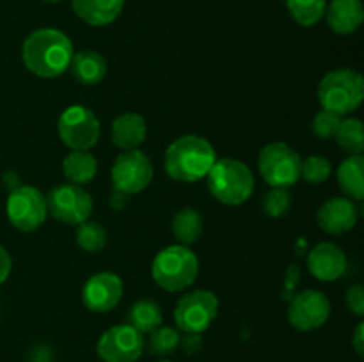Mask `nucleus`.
<instances>
[{
	"label": "nucleus",
	"instance_id": "1",
	"mask_svg": "<svg viewBox=\"0 0 364 362\" xmlns=\"http://www.w3.org/2000/svg\"><path fill=\"white\" fill-rule=\"evenodd\" d=\"M71 39L59 28H38L21 45V60L32 75L55 78L70 67L73 57Z\"/></svg>",
	"mask_w": 364,
	"mask_h": 362
},
{
	"label": "nucleus",
	"instance_id": "2",
	"mask_svg": "<svg viewBox=\"0 0 364 362\" xmlns=\"http://www.w3.org/2000/svg\"><path fill=\"white\" fill-rule=\"evenodd\" d=\"M217 155L213 146L199 135H183L171 142L164 155V169L171 180L196 183L208 176Z\"/></svg>",
	"mask_w": 364,
	"mask_h": 362
},
{
	"label": "nucleus",
	"instance_id": "3",
	"mask_svg": "<svg viewBox=\"0 0 364 362\" xmlns=\"http://www.w3.org/2000/svg\"><path fill=\"white\" fill-rule=\"evenodd\" d=\"M318 103L323 110L343 117L361 106L364 99V78L352 67H336L320 80Z\"/></svg>",
	"mask_w": 364,
	"mask_h": 362
},
{
	"label": "nucleus",
	"instance_id": "4",
	"mask_svg": "<svg viewBox=\"0 0 364 362\" xmlns=\"http://www.w3.org/2000/svg\"><path fill=\"white\" fill-rule=\"evenodd\" d=\"M199 273V259L185 245H169L155 256L151 277L162 290L178 293L194 284Z\"/></svg>",
	"mask_w": 364,
	"mask_h": 362
},
{
	"label": "nucleus",
	"instance_id": "5",
	"mask_svg": "<svg viewBox=\"0 0 364 362\" xmlns=\"http://www.w3.org/2000/svg\"><path fill=\"white\" fill-rule=\"evenodd\" d=\"M206 180L213 199L226 206L244 204L255 192V176L240 160H215Z\"/></svg>",
	"mask_w": 364,
	"mask_h": 362
},
{
	"label": "nucleus",
	"instance_id": "6",
	"mask_svg": "<svg viewBox=\"0 0 364 362\" xmlns=\"http://www.w3.org/2000/svg\"><path fill=\"white\" fill-rule=\"evenodd\" d=\"M301 156L287 142H270L259 151L258 169L272 188H288L301 180Z\"/></svg>",
	"mask_w": 364,
	"mask_h": 362
},
{
	"label": "nucleus",
	"instance_id": "7",
	"mask_svg": "<svg viewBox=\"0 0 364 362\" xmlns=\"http://www.w3.org/2000/svg\"><path fill=\"white\" fill-rule=\"evenodd\" d=\"M57 131L60 142L71 151H89L98 144L102 126L91 109L84 105H71L59 116Z\"/></svg>",
	"mask_w": 364,
	"mask_h": 362
},
{
	"label": "nucleus",
	"instance_id": "8",
	"mask_svg": "<svg viewBox=\"0 0 364 362\" xmlns=\"http://www.w3.org/2000/svg\"><path fill=\"white\" fill-rule=\"evenodd\" d=\"M6 213L13 227L23 233H32L39 229L48 216L46 195L31 185L14 188L7 197Z\"/></svg>",
	"mask_w": 364,
	"mask_h": 362
},
{
	"label": "nucleus",
	"instance_id": "9",
	"mask_svg": "<svg viewBox=\"0 0 364 362\" xmlns=\"http://www.w3.org/2000/svg\"><path fill=\"white\" fill-rule=\"evenodd\" d=\"M219 312V300L212 291L194 290L185 293L174 307V323L185 334H203Z\"/></svg>",
	"mask_w": 364,
	"mask_h": 362
},
{
	"label": "nucleus",
	"instance_id": "10",
	"mask_svg": "<svg viewBox=\"0 0 364 362\" xmlns=\"http://www.w3.org/2000/svg\"><path fill=\"white\" fill-rule=\"evenodd\" d=\"M48 213L55 220L70 226L89 220L92 213V197L84 187L73 183H63L53 187L46 195Z\"/></svg>",
	"mask_w": 364,
	"mask_h": 362
},
{
	"label": "nucleus",
	"instance_id": "11",
	"mask_svg": "<svg viewBox=\"0 0 364 362\" xmlns=\"http://www.w3.org/2000/svg\"><path fill=\"white\" fill-rule=\"evenodd\" d=\"M153 174H155V169H153L151 158L141 149H130L117 155L110 176H112L114 190L135 195L148 188Z\"/></svg>",
	"mask_w": 364,
	"mask_h": 362
},
{
	"label": "nucleus",
	"instance_id": "12",
	"mask_svg": "<svg viewBox=\"0 0 364 362\" xmlns=\"http://www.w3.org/2000/svg\"><path fill=\"white\" fill-rule=\"evenodd\" d=\"M96 351L103 362H137L144 353V337L132 325H114L102 334Z\"/></svg>",
	"mask_w": 364,
	"mask_h": 362
},
{
	"label": "nucleus",
	"instance_id": "13",
	"mask_svg": "<svg viewBox=\"0 0 364 362\" xmlns=\"http://www.w3.org/2000/svg\"><path fill=\"white\" fill-rule=\"evenodd\" d=\"M331 316V302L318 290H304L294 295L288 305V322L299 332H311L326 325Z\"/></svg>",
	"mask_w": 364,
	"mask_h": 362
},
{
	"label": "nucleus",
	"instance_id": "14",
	"mask_svg": "<svg viewBox=\"0 0 364 362\" xmlns=\"http://www.w3.org/2000/svg\"><path fill=\"white\" fill-rule=\"evenodd\" d=\"M123 280L112 272H100L89 277L82 287V302L91 312H110L123 298Z\"/></svg>",
	"mask_w": 364,
	"mask_h": 362
},
{
	"label": "nucleus",
	"instance_id": "15",
	"mask_svg": "<svg viewBox=\"0 0 364 362\" xmlns=\"http://www.w3.org/2000/svg\"><path fill=\"white\" fill-rule=\"evenodd\" d=\"M359 220L358 206L348 197H331L316 213L318 227L327 234H345L354 229Z\"/></svg>",
	"mask_w": 364,
	"mask_h": 362
},
{
	"label": "nucleus",
	"instance_id": "16",
	"mask_svg": "<svg viewBox=\"0 0 364 362\" xmlns=\"http://www.w3.org/2000/svg\"><path fill=\"white\" fill-rule=\"evenodd\" d=\"M308 270L322 283L338 280L347 270V254L343 248L331 241L315 245L308 254Z\"/></svg>",
	"mask_w": 364,
	"mask_h": 362
},
{
	"label": "nucleus",
	"instance_id": "17",
	"mask_svg": "<svg viewBox=\"0 0 364 362\" xmlns=\"http://www.w3.org/2000/svg\"><path fill=\"white\" fill-rule=\"evenodd\" d=\"M327 23L331 31L340 35L354 34L364 20L361 0H331L326 7Z\"/></svg>",
	"mask_w": 364,
	"mask_h": 362
},
{
	"label": "nucleus",
	"instance_id": "18",
	"mask_svg": "<svg viewBox=\"0 0 364 362\" xmlns=\"http://www.w3.org/2000/svg\"><path fill=\"white\" fill-rule=\"evenodd\" d=\"M75 14L84 23L105 27L116 21L124 9V0H71Z\"/></svg>",
	"mask_w": 364,
	"mask_h": 362
},
{
	"label": "nucleus",
	"instance_id": "19",
	"mask_svg": "<svg viewBox=\"0 0 364 362\" xmlns=\"http://www.w3.org/2000/svg\"><path fill=\"white\" fill-rule=\"evenodd\" d=\"M146 135H148V124L141 114L127 112L114 119L112 142L121 151L139 149V146L146 141Z\"/></svg>",
	"mask_w": 364,
	"mask_h": 362
},
{
	"label": "nucleus",
	"instance_id": "20",
	"mask_svg": "<svg viewBox=\"0 0 364 362\" xmlns=\"http://www.w3.org/2000/svg\"><path fill=\"white\" fill-rule=\"evenodd\" d=\"M68 70L71 71L75 80L82 85H96L105 78L107 60L105 57L95 50H82L73 53Z\"/></svg>",
	"mask_w": 364,
	"mask_h": 362
},
{
	"label": "nucleus",
	"instance_id": "21",
	"mask_svg": "<svg viewBox=\"0 0 364 362\" xmlns=\"http://www.w3.org/2000/svg\"><path fill=\"white\" fill-rule=\"evenodd\" d=\"M338 185L345 197L352 201H363L364 197V158L361 155H350L338 167Z\"/></svg>",
	"mask_w": 364,
	"mask_h": 362
},
{
	"label": "nucleus",
	"instance_id": "22",
	"mask_svg": "<svg viewBox=\"0 0 364 362\" xmlns=\"http://www.w3.org/2000/svg\"><path fill=\"white\" fill-rule=\"evenodd\" d=\"M63 174L70 183L84 187L98 174V160L91 151H71L63 160Z\"/></svg>",
	"mask_w": 364,
	"mask_h": 362
},
{
	"label": "nucleus",
	"instance_id": "23",
	"mask_svg": "<svg viewBox=\"0 0 364 362\" xmlns=\"http://www.w3.org/2000/svg\"><path fill=\"white\" fill-rule=\"evenodd\" d=\"M128 325L134 327L141 334H149L155 329H159L164 323V312L162 307L156 304L155 300L149 298H142V300L135 302L128 312Z\"/></svg>",
	"mask_w": 364,
	"mask_h": 362
},
{
	"label": "nucleus",
	"instance_id": "24",
	"mask_svg": "<svg viewBox=\"0 0 364 362\" xmlns=\"http://www.w3.org/2000/svg\"><path fill=\"white\" fill-rule=\"evenodd\" d=\"M171 229H173L174 238L180 241V245L196 243L203 234V216L198 209L194 208H183L173 216L171 222Z\"/></svg>",
	"mask_w": 364,
	"mask_h": 362
},
{
	"label": "nucleus",
	"instance_id": "25",
	"mask_svg": "<svg viewBox=\"0 0 364 362\" xmlns=\"http://www.w3.org/2000/svg\"><path fill=\"white\" fill-rule=\"evenodd\" d=\"M287 7L301 27H313L326 16L327 0H287Z\"/></svg>",
	"mask_w": 364,
	"mask_h": 362
},
{
	"label": "nucleus",
	"instance_id": "26",
	"mask_svg": "<svg viewBox=\"0 0 364 362\" xmlns=\"http://www.w3.org/2000/svg\"><path fill=\"white\" fill-rule=\"evenodd\" d=\"M77 245L82 251L89 252V254H96V252L103 251L109 241V233L105 227L96 220H85V222L78 224L77 234H75Z\"/></svg>",
	"mask_w": 364,
	"mask_h": 362
},
{
	"label": "nucleus",
	"instance_id": "27",
	"mask_svg": "<svg viewBox=\"0 0 364 362\" xmlns=\"http://www.w3.org/2000/svg\"><path fill=\"white\" fill-rule=\"evenodd\" d=\"M334 138L348 155H361L364 149V128L361 119H355V117L341 119Z\"/></svg>",
	"mask_w": 364,
	"mask_h": 362
},
{
	"label": "nucleus",
	"instance_id": "28",
	"mask_svg": "<svg viewBox=\"0 0 364 362\" xmlns=\"http://www.w3.org/2000/svg\"><path fill=\"white\" fill-rule=\"evenodd\" d=\"M180 346V332L173 327L160 325L153 332H149L148 343H144V348H148L153 357H169Z\"/></svg>",
	"mask_w": 364,
	"mask_h": 362
},
{
	"label": "nucleus",
	"instance_id": "29",
	"mask_svg": "<svg viewBox=\"0 0 364 362\" xmlns=\"http://www.w3.org/2000/svg\"><path fill=\"white\" fill-rule=\"evenodd\" d=\"M333 174V163L320 155H311L301 162V177L309 185L326 183Z\"/></svg>",
	"mask_w": 364,
	"mask_h": 362
},
{
	"label": "nucleus",
	"instance_id": "30",
	"mask_svg": "<svg viewBox=\"0 0 364 362\" xmlns=\"http://www.w3.org/2000/svg\"><path fill=\"white\" fill-rule=\"evenodd\" d=\"M291 208V194L288 188H270L262 199V212L270 219H281Z\"/></svg>",
	"mask_w": 364,
	"mask_h": 362
},
{
	"label": "nucleus",
	"instance_id": "31",
	"mask_svg": "<svg viewBox=\"0 0 364 362\" xmlns=\"http://www.w3.org/2000/svg\"><path fill=\"white\" fill-rule=\"evenodd\" d=\"M341 119H343V117L322 109L315 117H313V133H315L316 138H320V141H331V138L336 137V131L338 128H340Z\"/></svg>",
	"mask_w": 364,
	"mask_h": 362
},
{
	"label": "nucleus",
	"instance_id": "32",
	"mask_svg": "<svg viewBox=\"0 0 364 362\" xmlns=\"http://www.w3.org/2000/svg\"><path fill=\"white\" fill-rule=\"evenodd\" d=\"M345 304H347L348 311L355 316L364 314V287L363 284H354L347 290L345 295Z\"/></svg>",
	"mask_w": 364,
	"mask_h": 362
},
{
	"label": "nucleus",
	"instance_id": "33",
	"mask_svg": "<svg viewBox=\"0 0 364 362\" xmlns=\"http://www.w3.org/2000/svg\"><path fill=\"white\" fill-rule=\"evenodd\" d=\"M180 344L187 353H198L203 346V336L201 334H185L180 337Z\"/></svg>",
	"mask_w": 364,
	"mask_h": 362
},
{
	"label": "nucleus",
	"instance_id": "34",
	"mask_svg": "<svg viewBox=\"0 0 364 362\" xmlns=\"http://www.w3.org/2000/svg\"><path fill=\"white\" fill-rule=\"evenodd\" d=\"M301 279V268L299 265H290L287 270V283H284V298H291V291L297 287Z\"/></svg>",
	"mask_w": 364,
	"mask_h": 362
},
{
	"label": "nucleus",
	"instance_id": "35",
	"mask_svg": "<svg viewBox=\"0 0 364 362\" xmlns=\"http://www.w3.org/2000/svg\"><path fill=\"white\" fill-rule=\"evenodd\" d=\"M11 270H13V258L7 252V248L0 245V286L9 279Z\"/></svg>",
	"mask_w": 364,
	"mask_h": 362
},
{
	"label": "nucleus",
	"instance_id": "36",
	"mask_svg": "<svg viewBox=\"0 0 364 362\" xmlns=\"http://www.w3.org/2000/svg\"><path fill=\"white\" fill-rule=\"evenodd\" d=\"M352 346L358 357H364V323H358L354 330V337H352Z\"/></svg>",
	"mask_w": 364,
	"mask_h": 362
},
{
	"label": "nucleus",
	"instance_id": "37",
	"mask_svg": "<svg viewBox=\"0 0 364 362\" xmlns=\"http://www.w3.org/2000/svg\"><path fill=\"white\" fill-rule=\"evenodd\" d=\"M128 199H130V195L123 194V192L114 190L112 194H110V197H109V204H110V208L116 209V212H121V209L127 208Z\"/></svg>",
	"mask_w": 364,
	"mask_h": 362
},
{
	"label": "nucleus",
	"instance_id": "38",
	"mask_svg": "<svg viewBox=\"0 0 364 362\" xmlns=\"http://www.w3.org/2000/svg\"><path fill=\"white\" fill-rule=\"evenodd\" d=\"M45 2H52V4H55V2H60V0H45Z\"/></svg>",
	"mask_w": 364,
	"mask_h": 362
},
{
	"label": "nucleus",
	"instance_id": "39",
	"mask_svg": "<svg viewBox=\"0 0 364 362\" xmlns=\"http://www.w3.org/2000/svg\"><path fill=\"white\" fill-rule=\"evenodd\" d=\"M160 362H173V361H160Z\"/></svg>",
	"mask_w": 364,
	"mask_h": 362
}]
</instances>
